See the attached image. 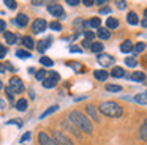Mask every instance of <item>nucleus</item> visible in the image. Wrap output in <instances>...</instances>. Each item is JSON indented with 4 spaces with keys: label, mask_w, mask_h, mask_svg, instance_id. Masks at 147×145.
Masks as SVG:
<instances>
[{
    "label": "nucleus",
    "mask_w": 147,
    "mask_h": 145,
    "mask_svg": "<svg viewBox=\"0 0 147 145\" xmlns=\"http://www.w3.org/2000/svg\"><path fill=\"white\" fill-rule=\"evenodd\" d=\"M68 118H70V123H73L76 128H79L81 131L86 132V134H90V132L93 131L90 120L87 118L82 112H79V110H71L70 115H68Z\"/></svg>",
    "instance_id": "f257e3e1"
},
{
    "label": "nucleus",
    "mask_w": 147,
    "mask_h": 145,
    "mask_svg": "<svg viewBox=\"0 0 147 145\" xmlns=\"http://www.w3.org/2000/svg\"><path fill=\"white\" fill-rule=\"evenodd\" d=\"M98 112H101L103 115H106V117H111V118H119V117H122L123 110H122V107L119 106L117 103H114V101H103L98 106Z\"/></svg>",
    "instance_id": "f03ea898"
},
{
    "label": "nucleus",
    "mask_w": 147,
    "mask_h": 145,
    "mask_svg": "<svg viewBox=\"0 0 147 145\" xmlns=\"http://www.w3.org/2000/svg\"><path fill=\"white\" fill-rule=\"evenodd\" d=\"M59 81H60V76H59L55 71H51V72L46 74V79L41 82V84H43V87H45V88H54L55 85H57Z\"/></svg>",
    "instance_id": "7ed1b4c3"
},
{
    "label": "nucleus",
    "mask_w": 147,
    "mask_h": 145,
    "mask_svg": "<svg viewBox=\"0 0 147 145\" xmlns=\"http://www.w3.org/2000/svg\"><path fill=\"white\" fill-rule=\"evenodd\" d=\"M48 11L51 13L54 17H57V19H65V11H63V6L62 5H59V3H49L48 5Z\"/></svg>",
    "instance_id": "20e7f679"
},
{
    "label": "nucleus",
    "mask_w": 147,
    "mask_h": 145,
    "mask_svg": "<svg viewBox=\"0 0 147 145\" xmlns=\"http://www.w3.org/2000/svg\"><path fill=\"white\" fill-rule=\"evenodd\" d=\"M51 139H52V140H54L57 145H73V142H71L70 139H68L67 136L63 134V132H60V131H52Z\"/></svg>",
    "instance_id": "39448f33"
},
{
    "label": "nucleus",
    "mask_w": 147,
    "mask_h": 145,
    "mask_svg": "<svg viewBox=\"0 0 147 145\" xmlns=\"http://www.w3.org/2000/svg\"><path fill=\"white\" fill-rule=\"evenodd\" d=\"M96 62L101 65V68H109V66L114 65V57L109 55V54L101 52V54H98V55H96Z\"/></svg>",
    "instance_id": "423d86ee"
},
{
    "label": "nucleus",
    "mask_w": 147,
    "mask_h": 145,
    "mask_svg": "<svg viewBox=\"0 0 147 145\" xmlns=\"http://www.w3.org/2000/svg\"><path fill=\"white\" fill-rule=\"evenodd\" d=\"M10 90L13 91V93H22V91L26 90V87H24L22 81L14 76V77L10 79Z\"/></svg>",
    "instance_id": "0eeeda50"
},
{
    "label": "nucleus",
    "mask_w": 147,
    "mask_h": 145,
    "mask_svg": "<svg viewBox=\"0 0 147 145\" xmlns=\"http://www.w3.org/2000/svg\"><path fill=\"white\" fill-rule=\"evenodd\" d=\"M48 28V22L45 21V19H36V21H33L32 24V32L33 33H43V32Z\"/></svg>",
    "instance_id": "6e6552de"
},
{
    "label": "nucleus",
    "mask_w": 147,
    "mask_h": 145,
    "mask_svg": "<svg viewBox=\"0 0 147 145\" xmlns=\"http://www.w3.org/2000/svg\"><path fill=\"white\" fill-rule=\"evenodd\" d=\"M86 112H87V115H89V118H92L93 122H96V123L101 122V117H100L98 109H96L93 104H89V106H86Z\"/></svg>",
    "instance_id": "1a4fd4ad"
},
{
    "label": "nucleus",
    "mask_w": 147,
    "mask_h": 145,
    "mask_svg": "<svg viewBox=\"0 0 147 145\" xmlns=\"http://www.w3.org/2000/svg\"><path fill=\"white\" fill-rule=\"evenodd\" d=\"M52 36H48V38H45V40H40L38 41V44H36V49H38V52H46V49L48 47H51V44H52Z\"/></svg>",
    "instance_id": "9d476101"
},
{
    "label": "nucleus",
    "mask_w": 147,
    "mask_h": 145,
    "mask_svg": "<svg viewBox=\"0 0 147 145\" xmlns=\"http://www.w3.org/2000/svg\"><path fill=\"white\" fill-rule=\"evenodd\" d=\"M14 24L19 25L21 28H24L27 24H29V16H27L26 13H19V14L16 16V19H14Z\"/></svg>",
    "instance_id": "9b49d317"
},
{
    "label": "nucleus",
    "mask_w": 147,
    "mask_h": 145,
    "mask_svg": "<svg viewBox=\"0 0 147 145\" xmlns=\"http://www.w3.org/2000/svg\"><path fill=\"white\" fill-rule=\"evenodd\" d=\"M38 142H40V145H57L46 132H40L38 134Z\"/></svg>",
    "instance_id": "f8f14e48"
},
{
    "label": "nucleus",
    "mask_w": 147,
    "mask_h": 145,
    "mask_svg": "<svg viewBox=\"0 0 147 145\" xmlns=\"http://www.w3.org/2000/svg\"><path fill=\"white\" fill-rule=\"evenodd\" d=\"M103 43H98V41H92V43H90V47L89 49L92 50V52H95V54H101L103 52Z\"/></svg>",
    "instance_id": "ddd939ff"
},
{
    "label": "nucleus",
    "mask_w": 147,
    "mask_h": 145,
    "mask_svg": "<svg viewBox=\"0 0 147 145\" xmlns=\"http://www.w3.org/2000/svg\"><path fill=\"white\" fill-rule=\"evenodd\" d=\"M93 76H95V79L96 81H106V79L109 77V74H108V71H105V69H96L95 72H93Z\"/></svg>",
    "instance_id": "4468645a"
},
{
    "label": "nucleus",
    "mask_w": 147,
    "mask_h": 145,
    "mask_svg": "<svg viewBox=\"0 0 147 145\" xmlns=\"http://www.w3.org/2000/svg\"><path fill=\"white\" fill-rule=\"evenodd\" d=\"M27 106H29V103H27L26 98H21V99L16 101V109L19 110V112H26V110H27Z\"/></svg>",
    "instance_id": "2eb2a0df"
},
{
    "label": "nucleus",
    "mask_w": 147,
    "mask_h": 145,
    "mask_svg": "<svg viewBox=\"0 0 147 145\" xmlns=\"http://www.w3.org/2000/svg\"><path fill=\"white\" fill-rule=\"evenodd\" d=\"M120 50L123 54H128V52H131V50H133V43H131L130 40H125L123 43L120 44Z\"/></svg>",
    "instance_id": "dca6fc26"
},
{
    "label": "nucleus",
    "mask_w": 147,
    "mask_h": 145,
    "mask_svg": "<svg viewBox=\"0 0 147 145\" xmlns=\"http://www.w3.org/2000/svg\"><path fill=\"white\" fill-rule=\"evenodd\" d=\"M130 79L134 81V82H144L146 81V74H144L142 71H134L133 74L130 76Z\"/></svg>",
    "instance_id": "f3484780"
},
{
    "label": "nucleus",
    "mask_w": 147,
    "mask_h": 145,
    "mask_svg": "<svg viewBox=\"0 0 147 145\" xmlns=\"http://www.w3.org/2000/svg\"><path fill=\"white\" fill-rule=\"evenodd\" d=\"M127 21H128V24H130V25H138V24H139V17H138V14H136V13H133V11L128 13Z\"/></svg>",
    "instance_id": "a211bd4d"
},
{
    "label": "nucleus",
    "mask_w": 147,
    "mask_h": 145,
    "mask_svg": "<svg viewBox=\"0 0 147 145\" xmlns=\"http://www.w3.org/2000/svg\"><path fill=\"white\" fill-rule=\"evenodd\" d=\"M3 38H5V41H7L8 44H14L16 40H18V36L13 33V32H3Z\"/></svg>",
    "instance_id": "6ab92c4d"
},
{
    "label": "nucleus",
    "mask_w": 147,
    "mask_h": 145,
    "mask_svg": "<svg viewBox=\"0 0 147 145\" xmlns=\"http://www.w3.org/2000/svg\"><path fill=\"white\" fill-rule=\"evenodd\" d=\"M111 76H112V77H125V76H127V72H125V69L120 68V66H114Z\"/></svg>",
    "instance_id": "aec40b11"
},
{
    "label": "nucleus",
    "mask_w": 147,
    "mask_h": 145,
    "mask_svg": "<svg viewBox=\"0 0 147 145\" xmlns=\"http://www.w3.org/2000/svg\"><path fill=\"white\" fill-rule=\"evenodd\" d=\"M96 35H98V38H100V40H103V41H105V40H109V38H111V33H109L108 28H101V27L98 28Z\"/></svg>",
    "instance_id": "412c9836"
},
{
    "label": "nucleus",
    "mask_w": 147,
    "mask_h": 145,
    "mask_svg": "<svg viewBox=\"0 0 147 145\" xmlns=\"http://www.w3.org/2000/svg\"><path fill=\"white\" fill-rule=\"evenodd\" d=\"M87 27L100 28V27H101V19H100V17H92L90 21H87Z\"/></svg>",
    "instance_id": "4be33fe9"
},
{
    "label": "nucleus",
    "mask_w": 147,
    "mask_h": 145,
    "mask_svg": "<svg viewBox=\"0 0 147 145\" xmlns=\"http://www.w3.org/2000/svg\"><path fill=\"white\" fill-rule=\"evenodd\" d=\"M134 101L139 103L141 106H146V104H147V93H146V91H142V93L136 95V96H134Z\"/></svg>",
    "instance_id": "5701e85b"
},
{
    "label": "nucleus",
    "mask_w": 147,
    "mask_h": 145,
    "mask_svg": "<svg viewBox=\"0 0 147 145\" xmlns=\"http://www.w3.org/2000/svg\"><path fill=\"white\" fill-rule=\"evenodd\" d=\"M106 27L111 28V30H112V28H117L119 27V21L115 17H108V19H106Z\"/></svg>",
    "instance_id": "b1692460"
},
{
    "label": "nucleus",
    "mask_w": 147,
    "mask_h": 145,
    "mask_svg": "<svg viewBox=\"0 0 147 145\" xmlns=\"http://www.w3.org/2000/svg\"><path fill=\"white\" fill-rule=\"evenodd\" d=\"M33 43H35V41L32 40V36H24L22 38V44L27 47V49H33V47H35V44H33Z\"/></svg>",
    "instance_id": "393cba45"
},
{
    "label": "nucleus",
    "mask_w": 147,
    "mask_h": 145,
    "mask_svg": "<svg viewBox=\"0 0 147 145\" xmlns=\"http://www.w3.org/2000/svg\"><path fill=\"white\" fill-rule=\"evenodd\" d=\"M146 49V44L144 43H136V46H133V57H136L139 52H142V50Z\"/></svg>",
    "instance_id": "a878e982"
},
{
    "label": "nucleus",
    "mask_w": 147,
    "mask_h": 145,
    "mask_svg": "<svg viewBox=\"0 0 147 145\" xmlns=\"http://www.w3.org/2000/svg\"><path fill=\"white\" fill-rule=\"evenodd\" d=\"M59 110V106H52V107H49V109H46L45 112L40 115V118H46L48 115H51V113H54V112H57Z\"/></svg>",
    "instance_id": "bb28decb"
},
{
    "label": "nucleus",
    "mask_w": 147,
    "mask_h": 145,
    "mask_svg": "<svg viewBox=\"0 0 147 145\" xmlns=\"http://www.w3.org/2000/svg\"><path fill=\"white\" fill-rule=\"evenodd\" d=\"M40 63H41L43 66H48V68H52V66H54V62H52L49 57H41V58H40Z\"/></svg>",
    "instance_id": "cd10ccee"
},
{
    "label": "nucleus",
    "mask_w": 147,
    "mask_h": 145,
    "mask_svg": "<svg viewBox=\"0 0 147 145\" xmlns=\"http://www.w3.org/2000/svg\"><path fill=\"white\" fill-rule=\"evenodd\" d=\"M74 27H76L78 30H81V33H82V28L87 27V21H82V19H76V21H74Z\"/></svg>",
    "instance_id": "c85d7f7f"
},
{
    "label": "nucleus",
    "mask_w": 147,
    "mask_h": 145,
    "mask_svg": "<svg viewBox=\"0 0 147 145\" xmlns=\"http://www.w3.org/2000/svg\"><path fill=\"white\" fill-rule=\"evenodd\" d=\"M16 55L19 57V58H30V57H32L29 50H24V49H18L16 50Z\"/></svg>",
    "instance_id": "c756f323"
},
{
    "label": "nucleus",
    "mask_w": 147,
    "mask_h": 145,
    "mask_svg": "<svg viewBox=\"0 0 147 145\" xmlns=\"http://www.w3.org/2000/svg\"><path fill=\"white\" fill-rule=\"evenodd\" d=\"M46 74H48V72L45 71V69H38V71L35 72V77H36V81H45L46 79Z\"/></svg>",
    "instance_id": "7c9ffc66"
},
{
    "label": "nucleus",
    "mask_w": 147,
    "mask_h": 145,
    "mask_svg": "<svg viewBox=\"0 0 147 145\" xmlns=\"http://www.w3.org/2000/svg\"><path fill=\"white\" fill-rule=\"evenodd\" d=\"M68 66H71V68L74 69V71H79V72H82L84 69H82V65H81V63H76V62H68L67 63Z\"/></svg>",
    "instance_id": "2f4dec72"
},
{
    "label": "nucleus",
    "mask_w": 147,
    "mask_h": 145,
    "mask_svg": "<svg viewBox=\"0 0 147 145\" xmlns=\"http://www.w3.org/2000/svg\"><path fill=\"white\" fill-rule=\"evenodd\" d=\"M147 139V123L144 122L141 125V140H146Z\"/></svg>",
    "instance_id": "473e14b6"
},
{
    "label": "nucleus",
    "mask_w": 147,
    "mask_h": 145,
    "mask_svg": "<svg viewBox=\"0 0 147 145\" xmlns=\"http://www.w3.org/2000/svg\"><path fill=\"white\" fill-rule=\"evenodd\" d=\"M49 27H51V30H55V32H60L62 30V24L59 21H52L51 24H49Z\"/></svg>",
    "instance_id": "72a5a7b5"
},
{
    "label": "nucleus",
    "mask_w": 147,
    "mask_h": 145,
    "mask_svg": "<svg viewBox=\"0 0 147 145\" xmlns=\"http://www.w3.org/2000/svg\"><path fill=\"white\" fill-rule=\"evenodd\" d=\"M106 90L108 91H122L120 85H115V84H108L106 85Z\"/></svg>",
    "instance_id": "f704fd0d"
},
{
    "label": "nucleus",
    "mask_w": 147,
    "mask_h": 145,
    "mask_svg": "<svg viewBox=\"0 0 147 145\" xmlns=\"http://www.w3.org/2000/svg\"><path fill=\"white\" fill-rule=\"evenodd\" d=\"M125 65L130 66V68H134V66H136L138 63H136V60H134L133 57H128V58H125Z\"/></svg>",
    "instance_id": "c9c22d12"
},
{
    "label": "nucleus",
    "mask_w": 147,
    "mask_h": 145,
    "mask_svg": "<svg viewBox=\"0 0 147 145\" xmlns=\"http://www.w3.org/2000/svg\"><path fill=\"white\" fill-rule=\"evenodd\" d=\"M5 5H7V8L8 9H16V6H18V3L14 2V0H5Z\"/></svg>",
    "instance_id": "e433bc0d"
},
{
    "label": "nucleus",
    "mask_w": 147,
    "mask_h": 145,
    "mask_svg": "<svg viewBox=\"0 0 147 145\" xmlns=\"http://www.w3.org/2000/svg\"><path fill=\"white\" fill-rule=\"evenodd\" d=\"M82 35L86 36V40H87V41H92V40H93V36H95V35H93L92 32H87V30H82Z\"/></svg>",
    "instance_id": "4c0bfd02"
},
{
    "label": "nucleus",
    "mask_w": 147,
    "mask_h": 145,
    "mask_svg": "<svg viewBox=\"0 0 147 145\" xmlns=\"http://www.w3.org/2000/svg\"><path fill=\"white\" fill-rule=\"evenodd\" d=\"M5 93H7V98H8V99H10L11 103H13V98H14V93H13V91L10 90V87H7V88H5Z\"/></svg>",
    "instance_id": "58836bf2"
},
{
    "label": "nucleus",
    "mask_w": 147,
    "mask_h": 145,
    "mask_svg": "<svg viewBox=\"0 0 147 145\" xmlns=\"http://www.w3.org/2000/svg\"><path fill=\"white\" fill-rule=\"evenodd\" d=\"M115 5H117L119 9H125V8H127V2H123V0H117Z\"/></svg>",
    "instance_id": "ea45409f"
},
{
    "label": "nucleus",
    "mask_w": 147,
    "mask_h": 145,
    "mask_svg": "<svg viewBox=\"0 0 147 145\" xmlns=\"http://www.w3.org/2000/svg\"><path fill=\"white\" fill-rule=\"evenodd\" d=\"M7 57V47L0 44V58H5Z\"/></svg>",
    "instance_id": "a19ab883"
},
{
    "label": "nucleus",
    "mask_w": 147,
    "mask_h": 145,
    "mask_svg": "<svg viewBox=\"0 0 147 145\" xmlns=\"http://www.w3.org/2000/svg\"><path fill=\"white\" fill-rule=\"evenodd\" d=\"M7 69H8V71H16L18 68L13 65V63H7V65H5V71H7Z\"/></svg>",
    "instance_id": "79ce46f5"
},
{
    "label": "nucleus",
    "mask_w": 147,
    "mask_h": 145,
    "mask_svg": "<svg viewBox=\"0 0 147 145\" xmlns=\"http://www.w3.org/2000/svg\"><path fill=\"white\" fill-rule=\"evenodd\" d=\"M65 3L70 6H76V5H79V0H65Z\"/></svg>",
    "instance_id": "37998d69"
},
{
    "label": "nucleus",
    "mask_w": 147,
    "mask_h": 145,
    "mask_svg": "<svg viewBox=\"0 0 147 145\" xmlns=\"http://www.w3.org/2000/svg\"><path fill=\"white\" fill-rule=\"evenodd\" d=\"M30 137H32V134H30V132H26V134H24L22 137H21V144H24L26 140H29Z\"/></svg>",
    "instance_id": "c03bdc74"
},
{
    "label": "nucleus",
    "mask_w": 147,
    "mask_h": 145,
    "mask_svg": "<svg viewBox=\"0 0 147 145\" xmlns=\"http://www.w3.org/2000/svg\"><path fill=\"white\" fill-rule=\"evenodd\" d=\"M108 13H111V8H109V6H105V8L100 9V14H108Z\"/></svg>",
    "instance_id": "a18cd8bd"
},
{
    "label": "nucleus",
    "mask_w": 147,
    "mask_h": 145,
    "mask_svg": "<svg viewBox=\"0 0 147 145\" xmlns=\"http://www.w3.org/2000/svg\"><path fill=\"white\" fill-rule=\"evenodd\" d=\"M5 27H7V22L0 19V32H5Z\"/></svg>",
    "instance_id": "49530a36"
},
{
    "label": "nucleus",
    "mask_w": 147,
    "mask_h": 145,
    "mask_svg": "<svg viewBox=\"0 0 147 145\" xmlns=\"http://www.w3.org/2000/svg\"><path fill=\"white\" fill-rule=\"evenodd\" d=\"M70 50H71V52H81V47H78V46H71V47H70Z\"/></svg>",
    "instance_id": "de8ad7c7"
},
{
    "label": "nucleus",
    "mask_w": 147,
    "mask_h": 145,
    "mask_svg": "<svg viewBox=\"0 0 147 145\" xmlns=\"http://www.w3.org/2000/svg\"><path fill=\"white\" fill-rule=\"evenodd\" d=\"M90 43H92V41L84 40V41H82V47H86V49H87V47H90Z\"/></svg>",
    "instance_id": "09e8293b"
},
{
    "label": "nucleus",
    "mask_w": 147,
    "mask_h": 145,
    "mask_svg": "<svg viewBox=\"0 0 147 145\" xmlns=\"http://www.w3.org/2000/svg\"><path fill=\"white\" fill-rule=\"evenodd\" d=\"M82 3H84L86 6H92V5H93V2H92V0H82Z\"/></svg>",
    "instance_id": "8fccbe9b"
},
{
    "label": "nucleus",
    "mask_w": 147,
    "mask_h": 145,
    "mask_svg": "<svg viewBox=\"0 0 147 145\" xmlns=\"http://www.w3.org/2000/svg\"><path fill=\"white\" fill-rule=\"evenodd\" d=\"M105 3H106V0H95L93 5H105Z\"/></svg>",
    "instance_id": "3c124183"
},
{
    "label": "nucleus",
    "mask_w": 147,
    "mask_h": 145,
    "mask_svg": "<svg viewBox=\"0 0 147 145\" xmlns=\"http://www.w3.org/2000/svg\"><path fill=\"white\" fill-rule=\"evenodd\" d=\"M141 25H142V28H146V25H147V21H146V17L141 21Z\"/></svg>",
    "instance_id": "603ef678"
},
{
    "label": "nucleus",
    "mask_w": 147,
    "mask_h": 145,
    "mask_svg": "<svg viewBox=\"0 0 147 145\" xmlns=\"http://www.w3.org/2000/svg\"><path fill=\"white\" fill-rule=\"evenodd\" d=\"M3 72H5V66L0 63V74H3Z\"/></svg>",
    "instance_id": "864d4df0"
},
{
    "label": "nucleus",
    "mask_w": 147,
    "mask_h": 145,
    "mask_svg": "<svg viewBox=\"0 0 147 145\" xmlns=\"http://www.w3.org/2000/svg\"><path fill=\"white\" fill-rule=\"evenodd\" d=\"M32 5H35V6H40V5H43V2H35V0H33V2H32Z\"/></svg>",
    "instance_id": "5fc2aeb1"
},
{
    "label": "nucleus",
    "mask_w": 147,
    "mask_h": 145,
    "mask_svg": "<svg viewBox=\"0 0 147 145\" xmlns=\"http://www.w3.org/2000/svg\"><path fill=\"white\" fill-rule=\"evenodd\" d=\"M2 107H3V101L0 99V109H2Z\"/></svg>",
    "instance_id": "6e6d98bb"
},
{
    "label": "nucleus",
    "mask_w": 147,
    "mask_h": 145,
    "mask_svg": "<svg viewBox=\"0 0 147 145\" xmlns=\"http://www.w3.org/2000/svg\"><path fill=\"white\" fill-rule=\"evenodd\" d=\"M2 88H3V84H2V81H0V90H2Z\"/></svg>",
    "instance_id": "4d7b16f0"
}]
</instances>
